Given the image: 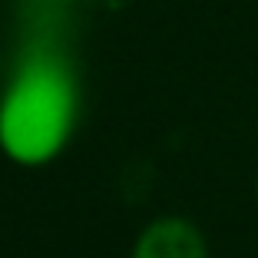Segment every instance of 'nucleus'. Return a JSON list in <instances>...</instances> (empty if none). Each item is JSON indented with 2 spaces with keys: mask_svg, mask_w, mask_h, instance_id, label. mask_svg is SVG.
<instances>
[{
  "mask_svg": "<svg viewBox=\"0 0 258 258\" xmlns=\"http://www.w3.org/2000/svg\"><path fill=\"white\" fill-rule=\"evenodd\" d=\"M73 83L50 63H33L0 99V149L20 166H43L73 129Z\"/></svg>",
  "mask_w": 258,
  "mask_h": 258,
  "instance_id": "f257e3e1",
  "label": "nucleus"
},
{
  "mask_svg": "<svg viewBox=\"0 0 258 258\" xmlns=\"http://www.w3.org/2000/svg\"><path fill=\"white\" fill-rule=\"evenodd\" d=\"M133 258H209V245L189 219L162 215L143 228L133 245Z\"/></svg>",
  "mask_w": 258,
  "mask_h": 258,
  "instance_id": "f03ea898",
  "label": "nucleus"
},
{
  "mask_svg": "<svg viewBox=\"0 0 258 258\" xmlns=\"http://www.w3.org/2000/svg\"><path fill=\"white\" fill-rule=\"evenodd\" d=\"M255 199H258V175H255Z\"/></svg>",
  "mask_w": 258,
  "mask_h": 258,
  "instance_id": "7ed1b4c3",
  "label": "nucleus"
}]
</instances>
